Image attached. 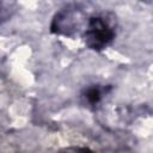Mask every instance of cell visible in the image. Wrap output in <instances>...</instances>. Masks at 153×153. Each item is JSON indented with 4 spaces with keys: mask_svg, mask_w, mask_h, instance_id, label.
I'll use <instances>...</instances> for the list:
<instances>
[{
    "mask_svg": "<svg viewBox=\"0 0 153 153\" xmlns=\"http://www.w3.org/2000/svg\"><path fill=\"white\" fill-rule=\"evenodd\" d=\"M115 32L108 20L102 16L92 17L88 20V25L85 33L86 44L94 50L105 48L114 38Z\"/></svg>",
    "mask_w": 153,
    "mask_h": 153,
    "instance_id": "1",
    "label": "cell"
},
{
    "mask_svg": "<svg viewBox=\"0 0 153 153\" xmlns=\"http://www.w3.org/2000/svg\"><path fill=\"white\" fill-rule=\"evenodd\" d=\"M86 98L92 104L98 103L99 99H100V91H99V88L98 87H90L86 91Z\"/></svg>",
    "mask_w": 153,
    "mask_h": 153,
    "instance_id": "2",
    "label": "cell"
}]
</instances>
